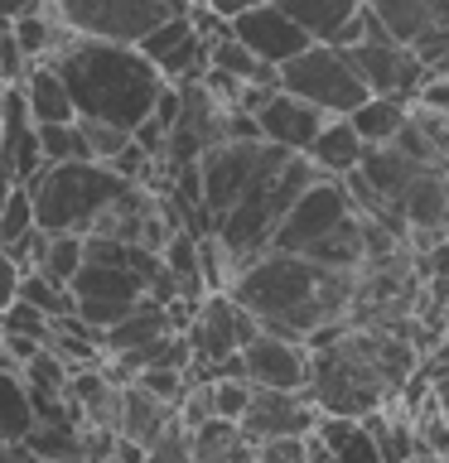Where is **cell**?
<instances>
[{
    "mask_svg": "<svg viewBox=\"0 0 449 463\" xmlns=\"http://www.w3.org/2000/svg\"><path fill=\"white\" fill-rule=\"evenodd\" d=\"M358 275L362 270H339L324 260H310L300 251H266L246 256L227 280V295L242 304L266 333L310 343L319 328L343 324L358 299Z\"/></svg>",
    "mask_w": 449,
    "mask_h": 463,
    "instance_id": "cell-1",
    "label": "cell"
},
{
    "mask_svg": "<svg viewBox=\"0 0 449 463\" xmlns=\"http://www.w3.org/2000/svg\"><path fill=\"white\" fill-rule=\"evenodd\" d=\"M53 68L63 72L78 116L111 121L121 130H136L145 116L155 111V97L165 92V82H169L136 43L92 39V34H72L63 49L53 53Z\"/></svg>",
    "mask_w": 449,
    "mask_h": 463,
    "instance_id": "cell-2",
    "label": "cell"
},
{
    "mask_svg": "<svg viewBox=\"0 0 449 463\" xmlns=\"http://www.w3.org/2000/svg\"><path fill=\"white\" fill-rule=\"evenodd\" d=\"M314 179H319V169L310 165V155H304V150H275L271 165L242 188V198L232 203V208L217 217L208 232L227 246L232 260L242 266L246 256L266 251L275 222H281L285 208L300 198V188H310Z\"/></svg>",
    "mask_w": 449,
    "mask_h": 463,
    "instance_id": "cell-3",
    "label": "cell"
},
{
    "mask_svg": "<svg viewBox=\"0 0 449 463\" xmlns=\"http://www.w3.org/2000/svg\"><path fill=\"white\" fill-rule=\"evenodd\" d=\"M24 184L43 232H92L97 217L130 188L107 159H43Z\"/></svg>",
    "mask_w": 449,
    "mask_h": 463,
    "instance_id": "cell-4",
    "label": "cell"
},
{
    "mask_svg": "<svg viewBox=\"0 0 449 463\" xmlns=\"http://www.w3.org/2000/svg\"><path fill=\"white\" fill-rule=\"evenodd\" d=\"M275 87L314 101L324 116H348L362 97H368V82L358 78L353 58H348L339 43H319V39L304 43L295 58H285V63L275 68Z\"/></svg>",
    "mask_w": 449,
    "mask_h": 463,
    "instance_id": "cell-5",
    "label": "cell"
},
{
    "mask_svg": "<svg viewBox=\"0 0 449 463\" xmlns=\"http://www.w3.org/2000/svg\"><path fill=\"white\" fill-rule=\"evenodd\" d=\"M275 150H285V145H271L261 136L256 140H237V136L213 140L208 150L198 155V208H203V222L213 227L217 217L242 198V188L271 165Z\"/></svg>",
    "mask_w": 449,
    "mask_h": 463,
    "instance_id": "cell-6",
    "label": "cell"
},
{
    "mask_svg": "<svg viewBox=\"0 0 449 463\" xmlns=\"http://www.w3.org/2000/svg\"><path fill=\"white\" fill-rule=\"evenodd\" d=\"M343 53L353 58V68H358V78L368 82V92H382V97L411 101L420 92V82L430 78V68L420 63L401 39L387 34V24L368 10V0H362V39L348 43Z\"/></svg>",
    "mask_w": 449,
    "mask_h": 463,
    "instance_id": "cell-7",
    "label": "cell"
},
{
    "mask_svg": "<svg viewBox=\"0 0 449 463\" xmlns=\"http://www.w3.org/2000/svg\"><path fill=\"white\" fill-rule=\"evenodd\" d=\"M49 5L72 34L136 43L145 29H155L159 20L184 14L188 0H49Z\"/></svg>",
    "mask_w": 449,
    "mask_h": 463,
    "instance_id": "cell-8",
    "label": "cell"
},
{
    "mask_svg": "<svg viewBox=\"0 0 449 463\" xmlns=\"http://www.w3.org/2000/svg\"><path fill=\"white\" fill-rule=\"evenodd\" d=\"M348 213H353V203H348L343 179H333V174H319L310 188H300V198L290 203L285 217L275 222L271 246H275V251H300V256H304L319 237H324V232L339 227Z\"/></svg>",
    "mask_w": 449,
    "mask_h": 463,
    "instance_id": "cell-9",
    "label": "cell"
},
{
    "mask_svg": "<svg viewBox=\"0 0 449 463\" xmlns=\"http://www.w3.org/2000/svg\"><path fill=\"white\" fill-rule=\"evenodd\" d=\"M368 10L425 68H435V58L449 49V0H368Z\"/></svg>",
    "mask_w": 449,
    "mask_h": 463,
    "instance_id": "cell-10",
    "label": "cell"
},
{
    "mask_svg": "<svg viewBox=\"0 0 449 463\" xmlns=\"http://www.w3.org/2000/svg\"><path fill=\"white\" fill-rule=\"evenodd\" d=\"M319 420V405L310 391H275V386H252V401L237 415V430L246 444L275 439V434H310Z\"/></svg>",
    "mask_w": 449,
    "mask_h": 463,
    "instance_id": "cell-11",
    "label": "cell"
},
{
    "mask_svg": "<svg viewBox=\"0 0 449 463\" xmlns=\"http://www.w3.org/2000/svg\"><path fill=\"white\" fill-rule=\"evenodd\" d=\"M242 376L252 386H275V391H304L310 386V347L281 333L256 328L242 347Z\"/></svg>",
    "mask_w": 449,
    "mask_h": 463,
    "instance_id": "cell-12",
    "label": "cell"
},
{
    "mask_svg": "<svg viewBox=\"0 0 449 463\" xmlns=\"http://www.w3.org/2000/svg\"><path fill=\"white\" fill-rule=\"evenodd\" d=\"M227 29L261 58V63H271V68H281L285 58H295V53L304 49V43H314L281 5H275V0H252L246 10L232 14Z\"/></svg>",
    "mask_w": 449,
    "mask_h": 463,
    "instance_id": "cell-13",
    "label": "cell"
},
{
    "mask_svg": "<svg viewBox=\"0 0 449 463\" xmlns=\"http://www.w3.org/2000/svg\"><path fill=\"white\" fill-rule=\"evenodd\" d=\"M136 49L150 58V63L165 72L169 82H184V78H198L203 68H208V39L194 29V20L184 14H169V20H159L155 29H145L136 39Z\"/></svg>",
    "mask_w": 449,
    "mask_h": 463,
    "instance_id": "cell-14",
    "label": "cell"
},
{
    "mask_svg": "<svg viewBox=\"0 0 449 463\" xmlns=\"http://www.w3.org/2000/svg\"><path fill=\"white\" fill-rule=\"evenodd\" d=\"M252 116H256L261 140L285 145V150H304V145L319 136V126L329 121V116L319 111L314 101H304V97H295V92H285V87H271V92L261 97V107H256Z\"/></svg>",
    "mask_w": 449,
    "mask_h": 463,
    "instance_id": "cell-15",
    "label": "cell"
},
{
    "mask_svg": "<svg viewBox=\"0 0 449 463\" xmlns=\"http://www.w3.org/2000/svg\"><path fill=\"white\" fill-rule=\"evenodd\" d=\"M0 150H5V159H10V169H14V179H20V184L43 165L34 116H29V107H24V97H20V87H14V82L0 87Z\"/></svg>",
    "mask_w": 449,
    "mask_h": 463,
    "instance_id": "cell-16",
    "label": "cell"
},
{
    "mask_svg": "<svg viewBox=\"0 0 449 463\" xmlns=\"http://www.w3.org/2000/svg\"><path fill=\"white\" fill-rule=\"evenodd\" d=\"M14 87H20V97H24V107H29L34 121H72V116H78V107H72V97H68L63 72L53 68V58L29 63L20 78H14Z\"/></svg>",
    "mask_w": 449,
    "mask_h": 463,
    "instance_id": "cell-17",
    "label": "cell"
},
{
    "mask_svg": "<svg viewBox=\"0 0 449 463\" xmlns=\"http://www.w3.org/2000/svg\"><path fill=\"white\" fill-rule=\"evenodd\" d=\"M396 217L406 232H425V227H449L444 222V165H425L406 184V194L396 198Z\"/></svg>",
    "mask_w": 449,
    "mask_h": 463,
    "instance_id": "cell-18",
    "label": "cell"
},
{
    "mask_svg": "<svg viewBox=\"0 0 449 463\" xmlns=\"http://www.w3.org/2000/svg\"><path fill=\"white\" fill-rule=\"evenodd\" d=\"M304 155H310V165L319 174H333V179H343L348 169H358L362 159V136L353 130L348 116H329L324 126H319V136L304 145Z\"/></svg>",
    "mask_w": 449,
    "mask_h": 463,
    "instance_id": "cell-19",
    "label": "cell"
},
{
    "mask_svg": "<svg viewBox=\"0 0 449 463\" xmlns=\"http://www.w3.org/2000/svg\"><path fill=\"white\" fill-rule=\"evenodd\" d=\"M72 299H140L145 285L140 275L121 266V260H82L78 270H72Z\"/></svg>",
    "mask_w": 449,
    "mask_h": 463,
    "instance_id": "cell-20",
    "label": "cell"
},
{
    "mask_svg": "<svg viewBox=\"0 0 449 463\" xmlns=\"http://www.w3.org/2000/svg\"><path fill=\"white\" fill-rule=\"evenodd\" d=\"M420 169L425 165H416L411 155H401L391 140L387 145H362V159H358V174L391 203V208H396V198L406 194V184H411Z\"/></svg>",
    "mask_w": 449,
    "mask_h": 463,
    "instance_id": "cell-21",
    "label": "cell"
},
{
    "mask_svg": "<svg viewBox=\"0 0 449 463\" xmlns=\"http://www.w3.org/2000/svg\"><path fill=\"white\" fill-rule=\"evenodd\" d=\"M275 5H281L310 39L329 43V39L362 10V0H275Z\"/></svg>",
    "mask_w": 449,
    "mask_h": 463,
    "instance_id": "cell-22",
    "label": "cell"
},
{
    "mask_svg": "<svg viewBox=\"0 0 449 463\" xmlns=\"http://www.w3.org/2000/svg\"><path fill=\"white\" fill-rule=\"evenodd\" d=\"M188 458H203V463H217V458H252V444L242 439L237 420L227 415H208L188 430Z\"/></svg>",
    "mask_w": 449,
    "mask_h": 463,
    "instance_id": "cell-23",
    "label": "cell"
},
{
    "mask_svg": "<svg viewBox=\"0 0 449 463\" xmlns=\"http://www.w3.org/2000/svg\"><path fill=\"white\" fill-rule=\"evenodd\" d=\"M406 107H411V101H401V97L368 92V97H362L353 111H348V121H353V130L362 136V145H387V140L401 130V121H406Z\"/></svg>",
    "mask_w": 449,
    "mask_h": 463,
    "instance_id": "cell-24",
    "label": "cell"
},
{
    "mask_svg": "<svg viewBox=\"0 0 449 463\" xmlns=\"http://www.w3.org/2000/svg\"><path fill=\"white\" fill-rule=\"evenodd\" d=\"M208 68L227 72V78H242V82H275V68L261 63L232 29H223L217 39H208Z\"/></svg>",
    "mask_w": 449,
    "mask_h": 463,
    "instance_id": "cell-25",
    "label": "cell"
},
{
    "mask_svg": "<svg viewBox=\"0 0 449 463\" xmlns=\"http://www.w3.org/2000/svg\"><path fill=\"white\" fill-rule=\"evenodd\" d=\"M14 295L20 299H29L34 309H43L49 318H63V314H72V289L68 285H58L53 275H43V270H20V285H14Z\"/></svg>",
    "mask_w": 449,
    "mask_h": 463,
    "instance_id": "cell-26",
    "label": "cell"
},
{
    "mask_svg": "<svg viewBox=\"0 0 449 463\" xmlns=\"http://www.w3.org/2000/svg\"><path fill=\"white\" fill-rule=\"evenodd\" d=\"M78 266H82V232H49V241H43L34 270L53 275L58 285H68Z\"/></svg>",
    "mask_w": 449,
    "mask_h": 463,
    "instance_id": "cell-27",
    "label": "cell"
},
{
    "mask_svg": "<svg viewBox=\"0 0 449 463\" xmlns=\"http://www.w3.org/2000/svg\"><path fill=\"white\" fill-rule=\"evenodd\" d=\"M34 130H39V155L43 159H87L78 116H72V121H34Z\"/></svg>",
    "mask_w": 449,
    "mask_h": 463,
    "instance_id": "cell-28",
    "label": "cell"
},
{
    "mask_svg": "<svg viewBox=\"0 0 449 463\" xmlns=\"http://www.w3.org/2000/svg\"><path fill=\"white\" fill-rule=\"evenodd\" d=\"M34 198H29V184L14 179V188L5 194V203H0V246L20 241L24 232H34Z\"/></svg>",
    "mask_w": 449,
    "mask_h": 463,
    "instance_id": "cell-29",
    "label": "cell"
},
{
    "mask_svg": "<svg viewBox=\"0 0 449 463\" xmlns=\"http://www.w3.org/2000/svg\"><path fill=\"white\" fill-rule=\"evenodd\" d=\"M49 324L53 318L43 314V309H34L29 299H20L14 295L5 309H0V333H24V338H49Z\"/></svg>",
    "mask_w": 449,
    "mask_h": 463,
    "instance_id": "cell-30",
    "label": "cell"
},
{
    "mask_svg": "<svg viewBox=\"0 0 449 463\" xmlns=\"http://www.w3.org/2000/svg\"><path fill=\"white\" fill-rule=\"evenodd\" d=\"M78 130H82V145H87V159H111L121 145L130 140V130L111 126V121H92V116H78Z\"/></svg>",
    "mask_w": 449,
    "mask_h": 463,
    "instance_id": "cell-31",
    "label": "cell"
},
{
    "mask_svg": "<svg viewBox=\"0 0 449 463\" xmlns=\"http://www.w3.org/2000/svg\"><path fill=\"white\" fill-rule=\"evenodd\" d=\"M130 304H136V299H72V314H78L87 328L107 333L116 318H126V314H130Z\"/></svg>",
    "mask_w": 449,
    "mask_h": 463,
    "instance_id": "cell-32",
    "label": "cell"
},
{
    "mask_svg": "<svg viewBox=\"0 0 449 463\" xmlns=\"http://www.w3.org/2000/svg\"><path fill=\"white\" fill-rule=\"evenodd\" d=\"M246 401H252V382L246 376H217L213 382V415L237 420L246 411Z\"/></svg>",
    "mask_w": 449,
    "mask_h": 463,
    "instance_id": "cell-33",
    "label": "cell"
},
{
    "mask_svg": "<svg viewBox=\"0 0 449 463\" xmlns=\"http://www.w3.org/2000/svg\"><path fill=\"white\" fill-rule=\"evenodd\" d=\"M14 285H20V266H14V256L0 246V309L14 299Z\"/></svg>",
    "mask_w": 449,
    "mask_h": 463,
    "instance_id": "cell-34",
    "label": "cell"
},
{
    "mask_svg": "<svg viewBox=\"0 0 449 463\" xmlns=\"http://www.w3.org/2000/svg\"><path fill=\"white\" fill-rule=\"evenodd\" d=\"M0 347H5L14 362H24V357H34L39 347H43V338H24V333H0Z\"/></svg>",
    "mask_w": 449,
    "mask_h": 463,
    "instance_id": "cell-35",
    "label": "cell"
},
{
    "mask_svg": "<svg viewBox=\"0 0 449 463\" xmlns=\"http://www.w3.org/2000/svg\"><path fill=\"white\" fill-rule=\"evenodd\" d=\"M203 5H208V10H217L223 20H232V14H237V10H246L252 0H203Z\"/></svg>",
    "mask_w": 449,
    "mask_h": 463,
    "instance_id": "cell-36",
    "label": "cell"
},
{
    "mask_svg": "<svg viewBox=\"0 0 449 463\" xmlns=\"http://www.w3.org/2000/svg\"><path fill=\"white\" fill-rule=\"evenodd\" d=\"M29 5H39V0H0V20H14V14H24Z\"/></svg>",
    "mask_w": 449,
    "mask_h": 463,
    "instance_id": "cell-37",
    "label": "cell"
},
{
    "mask_svg": "<svg viewBox=\"0 0 449 463\" xmlns=\"http://www.w3.org/2000/svg\"><path fill=\"white\" fill-rule=\"evenodd\" d=\"M14 188V169H10V159H5V150H0V203H5V194Z\"/></svg>",
    "mask_w": 449,
    "mask_h": 463,
    "instance_id": "cell-38",
    "label": "cell"
},
{
    "mask_svg": "<svg viewBox=\"0 0 449 463\" xmlns=\"http://www.w3.org/2000/svg\"><path fill=\"white\" fill-rule=\"evenodd\" d=\"M435 145H440V159H444V165H449V130H444V136L435 140Z\"/></svg>",
    "mask_w": 449,
    "mask_h": 463,
    "instance_id": "cell-39",
    "label": "cell"
},
{
    "mask_svg": "<svg viewBox=\"0 0 449 463\" xmlns=\"http://www.w3.org/2000/svg\"><path fill=\"white\" fill-rule=\"evenodd\" d=\"M444 222H449V165H444Z\"/></svg>",
    "mask_w": 449,
    "mask_h": 463,
    "instance_id": "cell-40",
    "label": "cell"
},
{
    "mask_svg": "<svg viewBox=\"0 0 449 463\" xmlns=\"http://www.w3.org/2000/svg\"><path fill=\"white\" fill-rule=\"evenodd\" d=\"M188 5H198V0H188Z\"/></svg>",
    "mask_w": 449,
    "mask_h": 463,
    "instance_id": "cell-41",
    "label": "cell"
},
{
    "mask_svg": "<svg viewBox=\"0 0 449 463\" xmlns=\"http://www.w3.org/2000/svg\"><path fill=\"white\" fill-rule=\"evenodd\" d=\"M0 87H5V78H0Z\"/></svg>",
    "mask_w": 449,
    "mask_h": 463,
    "instance_id": "cell-42",
    "label": "cell"
}]
</instances>
